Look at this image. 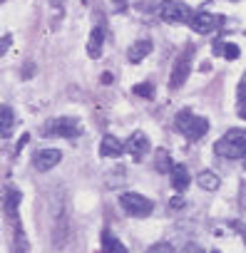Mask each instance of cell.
I'll return each mask as SVG.
<instances>
[{"label": "cell", "instance_id": "cell-28", "mask_svg": "<svg viewBox=\"0 0 246 253\" xmlns=\"http://www.w3.org/2000/svg\"><path fill=\"white\" fill-rule=\"evenodd\" d=\"M241 233H244V241H246V228H244V231H241Z\"/></svg>", "mask_w": 246, "mask_h": 253}, {"label": "cell", "instance_id": "cell-1", "mask_svg": "<svg viewBox=\"0 0 246 253\" xmlns=\"http://www.w3.org/2000/svg\"><path fill=\"white\" fill-rule=\"evenodd\" d=\"M214 152L224 159H241L246 157V129H229L226 137H221L214 144Z\"/></svg>", "mask_w": 246, "mask_h": 253}, {"label": "cell", "instance_id": "cell-18", "mask_svg": "<svg viewBox=\"0 0 246 253\" xmlns=\"http://www.w3.org/2000/svg\"><path fill=\"white\" fill-rule=\"evenodd\" d=\"M135 94L142 97V99H152L154 97V87L149 82H142V84H135Z\"/></svg>", "mask_w": 246, "mask_h": 253}, {"label": "cell", "instance_id": "cell-12", "mask_svg": "<svg viewBox=\"0 0 246 253\" xmlns=\"http://www.w3.org/2000/svg\"><path fill=\"white\" fill-rule=\"evenodd\" d=\"M169 174H172V186H174V191H184V189L189 186V181H192V176H189V171H187L184 164H174Z\"/></svg>", "mask_w": 246, "mask_h": 253}, {"label": "cell", "instance_id": "cell-3", "mask_svg": "<svg viewBox=\"0 0 246 253\" xmlns=\"http://www.w3.org/2000/svg\"><path fill=\"white\" fill-rule=\"evenodd\" d=\"M119 206H122V211H125V213H130V216H135V218H145V216H149L152 209H154V204H152L147 196L137 194V191L122 194V196H119Z\"/></svg>", "mask_w": 246, "mask_h": 253}, {"label": "cell", "instance_id": "cell-26", "mask_svg": "<svg viewBox=\"0 0 246 253\" xmlns=\"http://www.w3.org/2000/svg\"><path fill=\"white\" fill-rule=\"evenodd\" d=\"M239 114L246 119V99H239Z\"/></svg>", "mask_w": 246, "mask_h": 253}, {"label": "cell", "instance_id": "cell-23", "mask_svg": "<svg viewBox=\"0 0 246 253\" xmlns=\"http://www.w3.org/2000/svg\"><path fill=\"white\" fill-rule=\"evenodd\" d=\"M169 206H172V209H174V211H179V209H184V199H179V196H174V199H172V204H169Z\"/></svg>", "mask_w": 246, "mask_h": 253}, {"label": "cell", "instance_id": "cell-22", "mask_svg": "<svg viewBox=\"0 0 246 253\" xmlns=\"http://www.w3.org/2000/svg\"><path fill=\"white\" fill-rule=\"evenodd\" d=\"M239 204H241V211L246 213V184H241V191H239Z\"/></svg>", "mask_w": 246, "mask_h": 253}, {"label": "cell", "instance_id": "cell-21", "mask_svg": "<svg viewBox=\"0 0 246 253\" xmlns=\"http://www.w3.org/2000/svg\"><path fill=\"white\" fill-rule=\"evenodd\" d=\"M224 57H226V60H236V57H239V45L226 42V45H224Z\"/></svg>", "mask_w": 246, "mask_h": 253}, {"label": "cell", "instance_id": "cell-9", "mask_svg": "<svg viewBox=\"0 0 246 253\" xmlns=\"http://www.w3.org/2000/svg\"><path fill=\"white\" fill-rule=\"evenodd\" d=\"M125 147H127V152H130L135 159H142V157L149 152V137L142 134V132H137V134L130 137V142H127Z\"/></svg>", "mask_w": 246, "mask_h": 253}, {"label": "cell", "instance_id": "cell-5", "mask_svg": "<svg viewBox=\"0 0 246 253\" xmlns=\"http://www.w3.org/2000/svg\"><path fill=\"white\" fill-rule=\"evenodd\" d=\"M45 132H48L50 137L75 139V137H80L82 126H80V122H77L75 117H57V119H52V122L45 124Z\"/></svg>", "mask_w": 246, "mask_h": 253}, {"label": "cell", "instance_id": "cell-15", "mask_svg": "<svg viewBox=\"0 0 246 253\" xmlns=\"http://www.w3.org/2000/svg\"><path fill=\"white\" fill-rule=\"evenodd\" d=\"M197 181H199V186H201V189H206V191H216V189L221 186V179H219L214 171H209V169L199 171Z\"/></svg>", "mask_w": 246, "mask_h": 253}, {"label": "cell", "instance_id": "cell-20", "mask_svg": "<svg viewBox=\"0 0 246 253\" xmlns=\"http://www.w3.org/2000/svg\"><path fill=\"white\" fill-rule=\"evenodd\" d=\"M147 253H177V248L172 246V243H167V241H162V243H154Z\"/></svg>", "mask_w": 246, "mask_h": 253}, {"label": "cell", "instance_id": "cell-11", "mask_svg": "<svg viewBox=\"0 0 246 253\" xmlns=\"http://www.w3.org/2000/svg\"><path fill=\"white\" fill-rule=\"evenodd\" d=\"M127 147H122V142L112 134L102 137V144H99V157H122V152H125Z\"/></svg>", "mask_w": 246, "mask_h": 253}, {"label": "cell", "instance_id": "cell-31", "mask_svg": "<svg viewBox=\"0 0 246 253\" xmlns=\"http://www.w3.org/2000/svg\"><path fill=\"white\" fill-rule=\"evenodd\" d=\"M231 3H236V0H231Z\"/></svg>", "mask_w": 246, "mask_h": 253}, {"label": "cell", "instance_id": "cell-8", "mask_svg": "<svg viewBox=\"0 0 246 253\" xmlns=\"http://www.w3.org/2000/svg\"><path fill=\"white\" fill-rule=\"evenodd\" d=\"M62 162V152L60 149H40L35 157H33V164L38 171H50L52 167H57Z\"/></svg>", "mask_w": 246, "mask_h": 253}, {"label": "cell", "instance_id": "cell-24", "mask_svg": "<svg viewBox=\"0 0 246 253\" xmlns=\"http://www.w3.org/2000/svg\"><path fill=\"white\" fill-rule=\"evenodd\" d=\"M239 99H246V75L241 77V84H239Z\"/></svg>", "mask_w": 246, "mask_h": 253}, {"label": "cell", "instance_id": "cell-6", "mask_svg": "<svg viewBox=\"0 0 246 253\" xmlns=\"http://www.w3.org/2000/svg\"><path fill=\"white\" fill-rule=\"evenodd\" d=\"M159 15H162V20H167L172 25H179V23H189L192 20V10L182 3V0H164L162 8H159Z\"/></svg>", "mask_w": 246, "mask_h": 253}, {"label": "cell", "instance_id": "cell-14", "mask_svg": "<svg viewBox=\"0 0 246 253\" xmlns=\"http://www.w3.org/2000/svg\"><path fill=\"white\" fill-rule=\"evenodd\" d=\"M102 253H127L119 238H114L109 231H102Z\"/></svg>", "mask_w": 246, "mask_h": 253}, {"label": "cell", "instance_id": "cell-29", "mask_svg": "<svg viewBox=\"0 0 246 253\" xmlns=\"http://www.w3.org/2000/svg\"><path fill=\"white\" fill-rule=\"evenodd\" d=\"M244 167H246V157H244Z\"/></svg>", "mask_w": 246, "mask_h": 253}, {"label": "cell", "instance_id": "cell-16", "mask_svg": "<svg viewBox=\"0 0 246 253\" xmlns=\"http://www.w3.org/2000/svg\"><path fill=\"white\" fill-rule=\"evenodd\" d=\"M0 117H3V139H5V137H10V132H13L15 117H13V109H10V107H3V112H0Z\"/></svg>", "mask_w": 246, "mask_h": 253}, {"label": "cell", "instance_id": "cell-17", "mask_svg": "<svg viewBox=\"0 0 246 253\" xmlns=\"http://www.w3.org/2000/svg\"><path fill=\"white\" fill-rule=\"evenodd\" d=\"M18 201H20V194L15 189L8 191V201H5V209H8V216L15 218V211H18Z\"/></svg>", "mask_w": 246, "mask_h": 253}, {"label": "cell", "instance_id": "cell-27", "mask_svg": "<svg viewBox=\"0 0 246 253\" xmlns=\"http://www.w3.org/2000/svg\"><path fill=\"white\" fill-rule=\"evenodd\" d=\"M102 82H104V84H112V72H104V75H102Z\"/></svg>", "mask_w": 246, "mask_h": 253}, {"label": "cell", "instance_id": "cell-25", "mask_svg": "<svg viewBox=\"0 0 246 253\" xmlns=\"http://www.w3.org/2000/svg\"><path fill=\"white\" fill-rule=\"evenodd\" d=\"M28 139H30V137H28V134H23V137L18 139V147H15V152H20V149H23V147L28 144Z\"/></svg>", "mask_w": 246, "mask_h": 253}, {"label": "cell", "instance_id": "cell-19", "mask_svg": "<svg viewBox=\"0 0 246 253\" xmlns=\"http://www.w3.org/2000/svg\"><path fill=\"white\" fill-rule=\"evenodd\" d=\"M172 167H174V164L169 162V154L159 149V152H157V169H159V171H172Z\"/></svg>", "mask_w": 246, "mask_h": 253}, {"label": "cell", "instance_id": "cell-13", "mask_svg": "<svg viewBox=\"0 0 246 253\" xmlns=\"http://www.w3.org/2000/svg\"><path fill=\"white\" fill-rule=\"evenodd\" d=\"M102 47H104V33H102L99 28H95V30L90 33V40H87V55H90L92 60H97V57L102 55Z\"/></svg>", "mask_w": 246, "mask_h": 253}, {"label": "cell", "instance_id": "cell-10", "mask_svg": "<svg viewBox=\"0 0 246 253\" xmlns=\"http://www.w3.org/2000/svg\"><path fill=\"white\" fill-rule=\"evenodd\" d=\"M152 47H154V45H152V40H147V38H145V40H137V42L127 50V60H130L132 65H137V62H142L145 57H149Z\"/></svg>", "mask_w": 246, "mask_h": 253}, {"label": "cell", "instance_id": "cell-2", "mask_svg": "<svg viewBox=\"0 0 246 253\" xmlns=\"http://www.w3.org/2000/svg\"><path fill=\"white\" fill-rule=\"evenodd\" d=\"M174 124H177V129H182V132L187 134L189 142H199V139L209 132V119H206V117H194L189 109H182V112L177 114Z\"/></svg>", "mask_w": 246, "mask_h": 253}, {"label": "cell", "instance_id": "cell-4", "mask_svg": "<svg viewBox=\"0 0 246 253\" xmlns=\"http://www.w3.org/2000/svg\"><path fill=\"white\" fill-rule=\"evenodd\" d=\"M192 60H194V45H187L184 52L177 57L174 70H172V75H169V89H179V87L187 82V77H189V72H192Z\"/></svg>", "mask_w": 246, "mask_h": 253}, {"label": "cell", "instance_id": "cell-30", "mask_svg": "<svg viewBox=\"0 0 246 253\" xmlns=\"http://www.w3.org/2000/svg\"><path fill=\"white\" fill-rule=\"evenodd\" d=\"M211 253H219V251H211Z\"/></svg>", "mask_w": 246, "mask_h": 253}, {"label": "cell", "instance_id": "cell-7", "mask_svg": "<svg viewBox=\"0 0 246 253\" xmlns=\"http://www.w3.org/2000/svg\"><path fill=\"white\" fill-rule=\"evenodd\" d=\"M189 25H192V30H194V33L206 35V33H211V30L219 25V18H216V15H211V13H206V10H197V13H192Z\"/></svg>", "mask_w": 246, "mask_h": 253}]
</instances>
